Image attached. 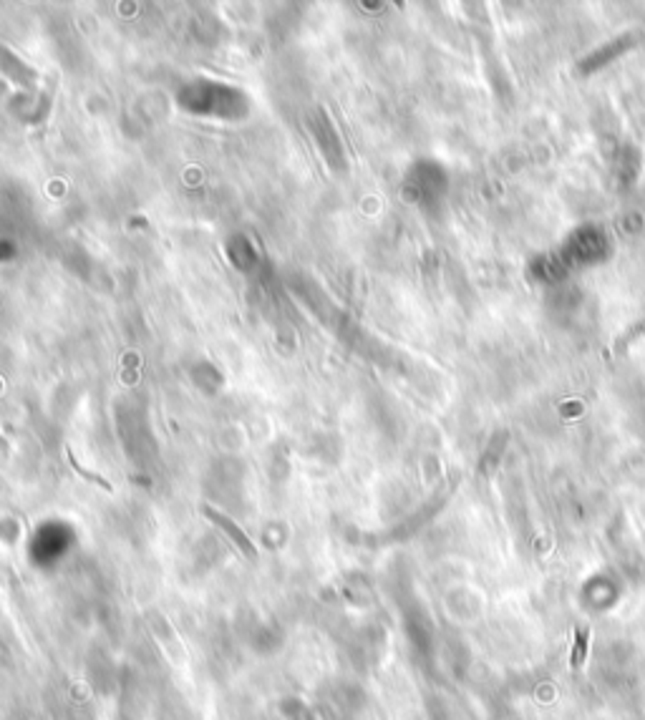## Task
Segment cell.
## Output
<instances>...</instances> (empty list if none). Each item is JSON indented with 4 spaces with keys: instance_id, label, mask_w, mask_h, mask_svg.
Segmentation results:
<instances>
[{
    "instance_id": "cell-2",
    "label": "cell",
    "mask_w": 645,
    "mask_h": 720,
    "mask_svg": "<svg viewBox=\"0 0 645 720\" xmlns=\"http://www.w3.org/2000/svg\"><path fill=\"white\" fill-rule=\"evenodd\" d=\"M587 640H590V630H587V627H577V630H574L572 657H570V665H572V670H580L582 665H585V657H587Z\"/></svg>"
},
{
    "instance_id": "cell-1",
    "label": "cell",
    "mask_w": 645,
    "mask_h": 720,
    "mask_svg": "<svg viewBox=\"0 0 645 720\" xmlns=\"http://www.w3.org/2000/svg\"><path fill=\"white\" fill-rule=\"evenodd\" d=\"M205 514L209 516V519H214V521H217V524H220V527L225 529V532L230 534V537H232L235 541H237V547L242 549V552H245L247 557H255V554H258V552H255V547H252V544H250V539H247L245 534H242L237 527H235L232 521H230V519H225V516H222V514H217V511H212V509H205Z\"/></svg>"
}]
</instances>
